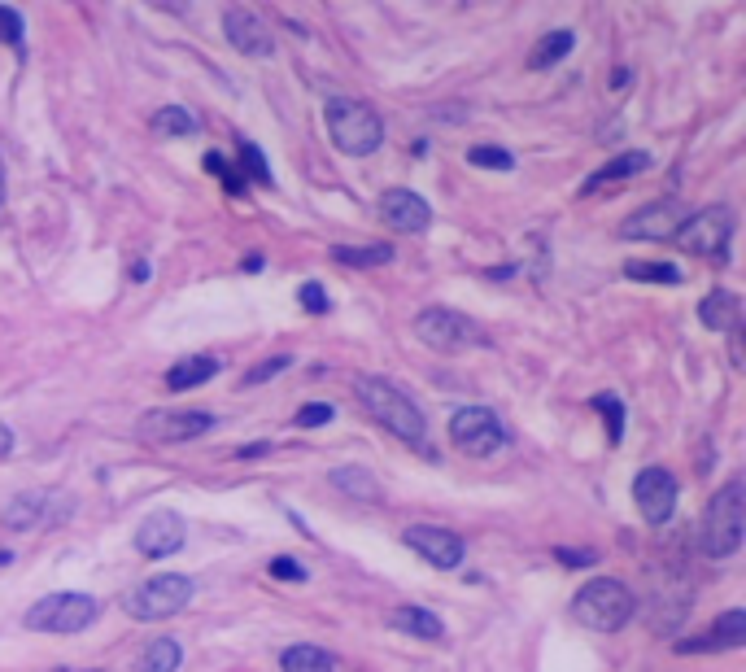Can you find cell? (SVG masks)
<instances>
[{
    "mask_svg": "<svg viewBox=\"0 0 746 672\" xmlns=\"http://www.w3.org/2000/svg\"><path fill=\"white\" fill-rule=\"evenodd\" d=\"M9 450H14V428H5V424H0V459H5Z\"/></svg>",
    "mask_w": 746,
    "mask_h": 672,
    "instance_id": "40",
    "label": "cell"
},
{
    "mask_svg": "<svg viewBox=\"0 0 746 672\" xmlns=\"http://www.w3.org/2000/svg\"><path fill=\"white\" fill-rule=\"evenodd\" d=\"M66 515H70V498L35 489V494L9 502V507H5V524L9 528H40V524H62Z\"/></svg>",
    "mask_w": 746,
    "mask_h": 672,
    "instance_id": "16",
    "label": "cell"
},
{
    "mask_svg": "<svg viewBox=\"0 0 746 672\" xmlns=\"http://www.w3.org/2000/svg\"><path fill=\"white\" fill-rule=\"evenodd\" d=\"M733 236V214L725 206H707V210H694L685 214V223L677 227V245L685 254H699V258H712V254H725Z\"/></svg>",
    "mask_w": 746,
    "mask_h": 672,
    "instance_id": "9",
    "label": "cell"
},
{
    "mask_svg": "<svg viewBox=\"0 0 746 672\" xmlns=\"http://www.w3.org/2000/svg\"><path fill=\"white\" fill-rule=\"evenodd\" d=\"M624 275H629V280H646V284H681L685 280L677 262H651V258H629L624 262Z\"/></svg>",
    "mask_w": 746,
    "mask_h": 672,
    "instance_id": "28",
    "label": "cell"
},
{
    "mask_svg": "<svg viewBox=\"0 0 746 672\" xmlns=\"http://www.w3.org/2000/svg\"><path fill=\"white\" fill-rule=\"evenodd\" d=\"M223 35H227V44L236 48V53H245V57H271V31H267V22H262L258 14H249V9H227L223 14Z\"/></svg>",
    "mask_w": 746,
    "mask_h": 672,
    "instance_id": "17",
    "label": "cell"
},
{
    "mask_svg": "<svg viewBox=\"0 0 746 672\" xmlns=\"http://www.w3.org/2000/svg\"><path fill=\"white\" fill-rule=\"evenodd\" d=\"M633 502L646 524H668L677 515V480L668 467H646L633 480Z\"/></svg>",
    "mask_w": 746,
    "mask_h": 672,
    "instance_id": "11",
    "label": "cell"
},
{
    "mask_svg": "<svg viewBox=\"0 0 746 672\" xmlns=\"http://www.w3.org/2000/svg\"><path fill=\"white\" fill-rule=\"evenodd\" d=\"M284 672H336V659L323 646H288L280 655Z\"/></svg>",
    "mask_w": 746,
    "mask_h": 672,
    "instance_id": "25",
    "label": "cell"
},
{
    "mask_svg": "<svg viewBox=\"0 0 746 672\" xmlns=\"http://www.w3.org/2000/svg\"><path fill=\"white\" fill-rule=\"evenodd\" d=\"M101 616V603L92 594H79V590H62V594H48L40 603H31L27 611V629L31 633H83L88 624Z\"/></svg>",
    "mask_w": 746,
    "mask_h": 672,
    "instance_id": "6",
    "label": "cell"
},
{
    "mask_svg": "<svg viewBox=\"0 0 746 672\" xmlns=\"http://www.w3.org/2000/svg\"><path fill=\"white\" fill-rule=\"evenodd\" d=\"M699 323L712 332H733L742 323V297L729 293V288H712L699 302Z\"/></svg>",
    "mask_w": 746,
    "mask_h": 672,
    "instance_id": "19",
    "label": "cell"
},
{
    "mask_svg": "<svg viewBox=\"0 0 746 672\" xmlns=\"http://www.w3.org/2000/svg\"><path fill=\"white\" fill-rule=\"evenodd\" d=\"M402 542L415 550L419 559H428L432 568L441 572H454L463 563V537L450 533V528H437V524H411L402 533Z\"/></svg>",
    "mask_w": 746,
    "mask_h": 672,
    "instance_id": "12",
    "label": "cell"
},
{
    "mask_svg": "<svg viewBox=\"0 0 746 672\" xmlns=\"http://www.w3.org/2000/svg\"><path fill=\"white\" fill-rule=\"evenodd\" d=\"M206 171H210L214 179H219V184H223L227 192H245V184H240V171L223 158V153H206Z\"/></svg>",
    "mask_w": 746,
    "mask_h": 672,
    "instance_id": "33",
    "label": "cell"
},
{
    "mask_svg": "<svg viewBox=\"0 0 746 672\" xmlns=\"http://www.w3.org/2000/svg\"><path fill=\"white\" fill-rule=\"evenodd\" d=\"M0 201H5V162H0Z\"/></svg>",
    "mask_w": 746,
    "mask_h": 672,
    "instance_id": "43",
    "label": "cell"
},
{
    "mask_svg": "<svg viewBox=\"0 0 746 672\" xmlns=\"http://www.w3.org/2000/svg\"><path fill=\"white\" fill-rule=\"evenodd\" d=\"M323 123H328L332 144L341 153H350V158H367L384 140L380 114L371 110L367 101H350V96H332V101L323 105Z\"/></svg>",
    "mask_w": 746,
    "mask_h": 672,
    "instance_id": "3",
    "label": "cell"
},
{
    "mask_svg": "<svg viewBox=\"0 0 746 672\" xmlns=\"http://www.w3.org/2000/svg\"><path fill=\"white\" fill-rule=\"evenodd\" d=\"M594 406L607 415V437H611V446H620V437H624V406L616 393H594Z\"/></svg>",
    "mask_w": 746,
    "mask_h": 672,
    "instance_id": "31",
    "label": "cell"
},
{
    "mask_svg": "<svg viewBox=\"0 0 746 672\" xmlns=\"http://www.w3.org/2000/svg\"><path fill=\"white\" fill-rule=\"evenodd\" d=\"M5 563H14V555H9V550H0V568H5Z\"/></svg>",
    "mask_w": 746,
    "mask_h": 672,
    "instance_id": "44",
    "label": "cell"
},
{
    "mask_svg": "<svg viewBox=\"0 0 746 672\" xmlns=\"http://www.w3.org/2000/svg\"><path fill=\"white\" fill-rule=\"evenodd\" d=\"M746 642V611H725L707 624V633L699 638H681L677 651L681 655H699V651H738Z\"/></svg>",
    "mask_w": 746,
    "mask_h": 672,
    "instance_id": "18",
    "label": "cell"
},
{
    "mask_svg": "<svg viewBox=\"0 0 746 672\" xmlns=\"http://www.w3.org/2000/svg\"><path fill=\"white\" fill-rule=\"evenodd\" d=\"M332 406L328 402H306L302 406V411H297V419H293V424L297 428H323V424H332Z\"/></svg>",
    "mask_w": 746,
    "mask_h": 672,
    "instance_id": "35",
    "label": "cell"
},
{
    "mask_svg": "<svg viewBox=\"0 0 746 672\" xmlns=\"http://www.w3.org/2000/svg\"><path fill=\"white\" fill-rule=\"evenodd\" d=\"M332 485H336V489H345L350 498L380 502V485H376V476L363 472V467H336V472H332Z\"/></svg>",
    "mask_w": 746,
    "mask_h": 672,
    "instance_id": "29",
    "label": "cell"
},
{
    "mask_svg": "<svg viewBox=\"0 0 746 672\" xmlns=\"http://www.w3.org/2000/svg\"><path fill=\"white\" fill-rule=\"evenodd\" d=\"M555 555H559V563H563V568H589V563L598 559L594 550H555Z\"/></svg>",
    "mask_w": 746,
    "mask_h": 672,
    "instance_id": "39",
    "label": "cell"
},
{
    "mask_svg": "<svg viewBox=\"0 0 746 672\" xmlns=\"http://www.w3.org/2000/svg\"><path fill=\"white\" fill-rule=\"evenodd\" d=\"M450 441L472 459H489L507 446V428L489 406H463L450 415Z\"/></svg>",
    "mask_w": 746,
    "mask_h": 672,
    "instance_id": "8",
    "label": "cell"
},
{
    "mask_svg": "<svg viewBox=\"0 0 746 672\" xmlns=\"http://www.w3.org/2000/svg\"><path fill=\"white\" fill-rule=\"evenodd\" d=\"M415 336L432 350H445V354H459V350H472V345H489L485 328L476 319L459 315L450 306H428L415 315Z\"/></svg>",
    "mask_w": 746,
    "mask_h": 672,
    "instance_id": "7",
    "label": "cell"
},
{
    "mask_svg": "<svg viewBox=\"0 0 746 672\" xmlns=\"http://www.w3.org/2000/svg\"><path fill=\"white\" fill-rule=\"evenodd\" d=\"M18 40H22V14L0 5V44H18Z\"/></svg>",
    "mask_w": 746,
    "mask_h": 672,
    "instance_id": "37",
    "label": "cell"
},
{
    "mask_svg": "<svg viewBox=\"0 0 746 672\" xmlns=\"http://www.w3.org/2000/svg\"><path fill=\"white\" fill-rule=\"evenodd\" d=\"M393 254V245H332V258L341 267H389Z\"/></svg>",
    "mask_w": 746,
    "mask_h": 672,
    "instance_id": "24",
    "label": "cell"
},
{
    "mask_svg": "<svg viewBox=\"0 0 746 672\" xmlns=\"http://www.w3.org/2000/svg\"><path fill=\"white\" fill-rule=\"evenodd\" d=\"M223 371L219 358H210V354H188V358H179V363L166 371V389L171 393H188V389H201L206 380H214Z\"/></svg>",
    "mask_w": 746,
    "mask_h": 672,
    "instance_id": "20",
    "label": "cell"
},
{
    "mask_svg": "<svg viewBox=\"0 0 746 672\" xmlns=\"http://www.w3.org/2000/svg\"><path fill=\"white\" fill-rule=\"evenodd\" d=\"M214 428L210 411H149L140 415L136 437L149 446H179V441H197Z\"/></svg>",
    "mask_w": 746,
    "mask_h": 672,
    "instance_id": "10",
    "label": "cell"
},
{
    "mask_svg": "<svg viewBox=\"0 0 746 672\" xmlns=\"http://www.w3.org/2000/svg\"><path fill=\"white\" fill-rule=\"evenodd\" d=\"M153 131L166 140H184L197 131V114H188V105H162V110L153 114Z\"/></svg>",
    "mask_w": 746,
    "mask_h": 672,
    "instance_id": "26",
    "label": "cell"
},
{
    "mask_svg": "<svg viewBox=\"0 0 746 672\" xmlns=\"http://www.w3.org/2000/svg\"><path fill=\"white\" fill-rule=\"evenodd\" d=\"M742 524H746V502H742V480H729L716 489L703 515V555L707 559H729L742 546Z\"/></svg>",
    "mask_w": 746,
    "mask_h": 672,
    "instance_id": "4",
    "label": "cell"
},
{
    "mask_svg": "<svg viewBox=\"0 0 746 672\" xmlns=\"http://www.w3.org/2000/svg\"><path fill=\"white\" fill-rule=\"evenodd\" d=\"M467 162L485 166V171H511L515 166V158L502 149V144H472V149H467Z\"/></svg>",
    "mask_w": 746,
    "mask_h": 672,
    "instance_id": "30",
    "label": "cell"
},
{
    "mask_svg": "<svg viewBox=\"0 0 746 672\" xmlns=\"http://www.w3.org/2000/svg\"><path fill=\"white\" fill-rule=\"evenodd\" d=\"M240 166H245L249 179H258V184H271V166H267V158L258 153V144L240 140Z\"/></svg>",
    "mask_w": 746,
    "mask_h": 672,
    "instance_id": "34",
    "label": "cell"
},
{
    "mask_svg": "<svg viewBox=\"0 0 746 672\" xmlns=\"http://www.w3.org/2000/svg\"><path fill=\"white\" fill-rule=\"evenodd\" d=\"M393 629L411 633V638H424V642H437L445 633V624L432 616V611H424V607H397L393 611Z\"/></svg>",
    "mask_w": 746,
    "mask_h": 672,
    "instance_id": "23",
    "label": "cell"
},
{
    "mask_svg": "<svg viewBox=\"0 0 746 672\" xmlns=\"http://www.w3.org/2000/svg\"><path fill=\"white\" fill-rule=\"evenodd\" d=\"M192 594H197V585H192L188 576L162 572V576H149V581L131 585L123 594V611L131 620H171L192 603Z\"/></svg>",
    "mask_w": 746,
    "mask_h": 672,
    "instance_id": "5",
    "label": "cell"
},
{
    "mask_svg": "<svg viewBox=\"0 0 746 672\" xmlns=\"http://www.w3.org/2000/svg\"><path fill=\"white\" fill-rule=\"evenodd\" d=\"M293 367V354H275V358H267V363H258V367H249L245 371V389H258V384H267L271 376H280V371H288Z\"/></svg>",
    "mask_w": 746,
    "mask_h": 672,
    "instance_id": "32",
    "label": "cell"
},
{
    "mask_svg": "<svg viewBox=\"0 0 746 672\" xmlns=\"http://www.w3.org/2000/svg\"><path fill=\"white\" fill-rule=\"evenodd\" d=\"M258 454H267V446H245V450H236V459H258Z\"/></svg>",
    "mask_w": 746,
    "mask_h": 672,
    "instance_id": "41",
    "label": "cell"
},
{
    "mask_svg": "<svg viewBox=\"0 0 746 672\" xmlns=\"http://www.w3.org/2000/svg\"><path fill=\"white\" fill-rule=\"evenodd\" d=\"M681 223H685V214L677 201H655V206H642L637 214H629L620 223V236L624 240H672Z\"/></svg>",
    "mask_w": 746,
    "mask_h": 672,
    "instance_id": "15",
    "label": "cell"
},
{
    "mask_svg": "<svg viewBox=\"0 0 746 672\" xmlns=\"http://www.w3.org/2000/svg\"><path fill=\"white\" fill-rule=\"evenodd\" d=\"M572 44H576V31H550V35H541L537 48L528 53V70H550V66H559L563 57L572 53Z\"/></svg>",
    "mask_w": 746,
    "mask_h": 672,
    "instance_id": "22",
    "label": "cell"
},
{
    "mask_svg": "<svg viewBox=\"0 0 746 672\" xmlns=\"http://www.w3.org/2000/svg\"><path fill=\"white\" fill-rule=\"evenodd\" d=\"M179 664H184V651L171 638H158L140 651V672H179Z\"/></svg>",
    "mask_w": 746,
    "mask_h": 672,
    "instance_id": "27",
    "label": "cell"
},
{
    "mask_svg": "<svg viewBox=\"0 0 746 672\" xmlns=\"http://www.w3.org/2000/svg\"><path fill=\"white\" fill-rule=\"evenodd\" d=\"M297 297H302L306 315H328V293H323V284L310 280V284H302V293H297Z\"/></svg>",
    "mask_w": 746,
    "mask_h": 672,
    "instance_id": "38",
    "label": "cell"
},
{
    "mask_svg": "<svg viewBox=\"0 0 746 672\" xmlns=\"http://www.w3.org/2000/svg\"><path fill=\"white\" fill-rule=\"evenodd\" d=\"M358 389V402L367 406L371 411V419H380L384 428L393 432L397 441H411V446H424V437H428V419H424V411L406 398L397 384H389V380H380V376H363L354 384Z\"/></svg>",
    "mask_w": 746,
    "mask_h": 672,
    "instance_id": "1",
    "label": "cell"
},
{
    "mask_svg": "<svg viewBox=\"0 0 746 672\" xmlns=\"http://www.w3.org/2000/svg\"><path fill=\"white\" fill-rule=\"evenodd\" d=\"M188 542V524L175 511H153L144 515V524L136 528V550L144 559H166Z\"/></svg>",
    "mask_w": 746,
    "mask_h": 672,
    "instance_id": "13",
    "label": "cell"
},
{
    "mask_svg": "<svg viewBox=\"0 0 746 672\" xmlns=\"http://www.w3.org/2000/svg\"><path fill=\"white\" fill-rule=\"evenodd\" d=\"M637 611V594L616 576H598V581L581 585V594L572 598V620L585 624L594 633H616L633 620Z\"/></svg>",
    "mask_w": 746,
    "mask_h": 672,
    "instance_id": "2",
    "label": "cell"
},
{
    "mask_svg": "<svg viewBox=\"0 0 746 672\" xmlns=\"http://www.w3.org/2000/svg\"><path fill=\"white\" fill-rule=\"evenodd\" d=\"M267 572L275 576V581H306V568L297 559H288V555H275L271 563H267Z\"/></svg>",
    "mask_w": 746,
    "mask_h": 672,
    "instance_id": "36",
    "label": "cell"
},
{
    "mask_svg": "<svg viewBox=\"0 0 746 672\" xmlns=\"http://www.w3.org/2000/svg\"><path fill=\"white\" fill-rule=\"evenodd\" d=\"M646 166H651V153H642V149H629V153H620V158H611L607 166H598L594 175L581 184V192H598V188H607V184H624V179H633V175H642Z\"/></svg>",
    "mask_w": 746,
    "mask_h": 672,
    "instance_id": "21",
    "label": "cell"
},
{
    "mask_svg": "<svg viewBox=\"0 0 746 672\" xmlns=\"http://www.w3.org/2000/svg\"><path fill=\"white\" fill-rule=\"evenodd\" d=\"M380 219L389 223L397 236H415V232H424V227L432 223V206L411 188H389L380 197Z\"/></svg>",
    "mask_w": 746,
    "mask_h": 672,
    "instance_id": "14",
    "label": "cell"
},
{
    "mask_svg": "<svg viewBox=\"0 0 746 672\" xmlns=\"http://www.w3.org/2000/svg\"><path fill=\"white\" fill-rule=\"evenodd\" d=\"M240 267H245V271H262V267H267V262H262V258H258V254H249V258H245V262H240Z\"/></svg>",
    "mask_w": 746,
    "mask_h": 672,
    "instance_id": "42",
    "label": "cell"
}]
</instances>
